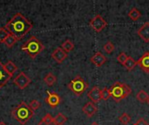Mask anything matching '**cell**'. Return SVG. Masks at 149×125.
I'll return each mask as SVG.
<instances>
[{
	"label": "cell",
	"mask_w": 149,
	"mask_h": 125,
	"mask_svg": "<svg viewBox=\"0 0 149 125\" xmlns=\"http://www.w3.org/2000/svg\"><path fill=\"white\" fill-rule=\"evenodd\" d=\"M4 28L18 41L31 30L32 23L22 13H17L5 24Z\"/></svg>",
	"instance_id": "cell-1"
},
{
	"label": "cell",
	"mask_w": 149,
	"mask_h": 125,
	"mask_svg": "<svg viewBox=\"0 0 149 125\" xmlns=\"http://www.w3.org/2000/svg\"><path fill=\"white\" fill-rule=\"evenodd\" d=\"M34 115V111L25 102H21L17 107L11 110V117L21 124H25Z\"/></svg>",
	"instance_id": "cell-2"
},
{
	"label": "cell",
	"mask_w": 149,
	"mask_h": 125,
	"mask_svg": "<svg viewBox=\"0 0 149 125\" xmlns=\"http://www.w3.org/2000/svg\"><path fill=\"white\" fill-rule=\"evenodd\" d=\"M45 49L44 44L36 37H31L22 46V50L24 51L31 59H35L37 56Z\"/></svg>",
	"instance_id": "cell-3"
},
{
	"label": "cell",
	"mask_w": 149,
	"mask_h": 125,
	"mask_svg": "<svg viewBox=\"0 0 149 125\" xmlns=\"http://www.w3.org/2000/svg\"><path fill=\"white\" fill-rule=\"evenodd\" d=\"M111 96L115 102H120L127 98L132 93V89L129 85L121 82H115L110 89Z\"/></svg>",
	"instance_id": "cell-4"
},
{
	"label": "cell",
	"mask_w": 149,
	"mask_h": 125,
	"mask_svg": "<svg viewBox=\"0 0 149 125\" xmlns=\"http://www.w3.org/2000/svg\"><path fill=\"white\" fill-rule=\"evenodd\" d=\"M88 86V84L80 76H77L67 85L68 89L76 96H81L86 90Z\"/></svg>",
	"instance_id": "cell-5"
},
{
	"label": "cell",
	"mask_w": 149,
	"mask_h": 125,
	"mask_svg": "<svg viewBox=\"0 0 149 125\" xmlns=\"http://www.w3.org/2000/svg\"><path fill=\"white\" fill-rule=\"evenodd\" d=\"M90 26L96 32H100L107 26V23L100 14H96L94 17L91 19Z\"/></svg>",
	"instance_id": "cell-6"
},
{
	"label": "cell",
	"mask_w": 149,
	"mask_h": 125,
	"mask_svg": "<svg viewBox=\"0 0 149 125\" xmlns=\"http://www.w3.org/2000/svg\"><path fill=\"white\" fill-rule=\"evenodd\" d=\"M31 78L24 72L18 73V75L13 80V84L17 85L20 90L25 89L31 84Z\"/></svg>",
	"instance_id": "cell-7"
},
{
	"label": "cell",
	"mask_w": 149,
	"mask_h": 125,
	"mask_svg": "<svg viewBox=\"0 0 149 125\" xmlns=\"http://www.w3.org/2000/svg\"><path fill=\"white\" fill-rule=\"evenodd\" d=\"M46 93H47V97L45 98V103L52 108H55L58 106V104L61 102V98L59 95L56 92H51L49 90H47Z\"/></svg>",
	"instance_id": "cell-8"
},
{
	"label": "cell",
	"mask_w": 149,
	"mask_h": 125,
	"mask_svg": "<svg viewBox=\"0 0 149 125\" xmlns=\"http://www.w3.org/2000/svg\"><path fill=\"white\" fill-rule=\"evenodd\" d=\"M52 57L58 63V64H62L64 60L67 57V53L61 48L58 47L55 49V50L52 53Z\"/></svg>",
	"instance_id": "cell-9"
},
{
	"label": "cell",
	"mask_w": 149,
	"mask_h": 125,
	"mask_svg": "<svg viewBox=\"0 0 149 125\" xmlns=\"http://www.w3.org/2000/svg\"><path fill=\"white\" fill-rule=\"evenodd\" d=\"M100 93H101V89H100L98 86H94L90 91H88L87 97L93 104H97L101 100Z\"/></svg>",
	"instance_id": "cell-10"
},
{
	"label": "cell",
	"mask_w": 149,
	"mask_h": 125,
	"mask_svg": "<svg viewBox=\"0 0 149 125\" xmlns=\"http://www.w3.org/2000/svg\"><path fill=\"white\" fill-rule=\"evenodd\" d=\"M91 63L93 64L95 66L97 67H100L102 65H104L107 62V57L100 52V51H98L96 52L90 59Z\"/></svg>",
	"instance_id": "cell-11"
},
{
	"label": "cell",
	"mask_w": 149,
	"mask_h": 125,
	"mask_svg": "<svg viewBox=\"0 0 149 125\" xmlns=\"http://www.w3.org/2000/svg\"><path fill=\"white\" fill-rule=\"evenodd\" d=\"M137 64L145 73H149V51L143 54V56L137 61Z\"/></svg>",
	"instance_id": "cell-12"
},
{
	"label": "cell",
	"mask_w": 149,
	"mask_h": 125,
	"mask_svg": "<svg viewBox=\"0 0 149 125\" xmlns=\"http://www.w3.org/2000/svg\"><path fill=\"white\" fill-rule=\"evenodd\" d=\"M82 111L84 112L85 115H86L88 117H93L96 112L98 111V108L96 107V105L93 103V102H88L86 103L83 108H82Z\"/></svg>",
	"instance_id": "cell-13"
},
{
	"label": "cell",
	"mask_w": 149,
	"mask_h": 125,
	"mask_svg": "<svg viewBox=\"0 0 149 125\" xmlns=\"http://www.w3.org/2000/svg\"><path fill=\"white\" fill-rule=\"evenodd\" d=\"M139 37L145 42L149 43V22H146L139 30H138Z\"/></svg>",
	"instance_id": "cell-14"
},
{
	"label": "cell",
	"mask_w": 149,
	"mask_h": 125,
	"mask_svg": "<svg viewBox=\"0 0 149 125\" xmlns=\"http://www.w3.org/2000/svg\"><path fill=\"white\" fill-rule=\"evenodd\" d=\"M11 78V76L5 70L3 64L0 62V89L3 87L9 80Z\"/></svg>",
	"instance_id": "cell-15"
},
{
	"label": "cell",
	"mask_w": 149,
	"mask_h": 125,
	"mask_svg": "<svg viewBox=\"0 0 149 125\" xmlns=\"http://www.w3.org/2000/svg\"><path fill=\"white\" fill-rule=\"evenodd\" d=\"M3 67H4V69H5V70L12 77L13 76V74L17 71V67L16 66V64L12 62V61H8L5 64H3Z\"/></svg>",
	"instance_id": "cell-16"
},
{
	"label": "cell",
	"mask_w": 149,
	"mask_h": 125,
	"mask_svg": "<svg viewBox=\"0 0 149 125\" xmlns=\"http://www.w3.org/2000/svg\"><path fill=\"white\" fill-rule=\"evenodd\" d=\"M57 81V77H55L54 74H52V72H49L45 77H44V82L46 85L48 86H52Z\"/></svg>",
	"instance_id": "cell-17"
},
{
	"label": "cell",
	"mask_w": 149,
	"mask_h": 125,
	"mask_svg": "<svg viewBox=\"0 0 149 125\" xmlns=\"http://www.w3.org/2000/svg\"><path fill=\"white\" fill-rule=\"evenodd\" d=\"M123 65H124V67H125L127 70L131 71V70H134V69L135 68V66L137 65V61H135L132 57H128L127 60L125 62V64H124Z\"/></svg>",
	"instance_id": "cell-18"
},
{
	"label": "cell",
	"mask_w": 149,
	"mask_h": 125,
	"mask_svg": "<svg viewBox=\"0 0 149 125\" xmlns=\"http://www.w3.org/2000/svg\"><path fill=\"white\" fill-rule=\"evenodd\" d=\"M128 17L133 20V21H137L141 17V12L135 7L132 8L131 10L128 12Z\"/></svg>",
	"instance_id": "cell-19"
},
{
	"label": "cell",
	"mask_w": 149,
	"mask_h": 125,
	"mask_svg": "<svg viewBox=\"0 0 149 125\" xmlns=\"http://www.w3.org/2000/svg\"><path fill=\"white\" fill-rule=\"evenodd\" d=\"M61 48H62L66 53H69V52H71V51L74 49V44H73L71 40L67 39V40H65V41L62 44Z\"/></svg>",
	"instance_id": "cell-20"
},
{
	"label": "cell",
	"mask_w": 149,
	"mask_h": 125,
	"mask_svg": "<svg viewBox=\"0 0 149 125\" xmlns=\"http://www.w3.org/2000/svg\"><path fill=\"white\" fill-rule=\"evenodd\" d=\"M136 98H137L141 103H147L148 100L149 96L148 94L145 90H140V91L137 93Z\"/></svg>",
	"instance_id": "cell-21"
},
{
	"label": "cell",
	"mask_w": 149,
	"mask_h": 125,
	"mask_svg": "<svg viewBox=\"0 0 149 125\" xmlns=\"http://www.w3.org/2000/svg\"><path fill=\"white\" fill-rule=\"evenodd\" d=\"M67 121V117L63 115L62 113H58L55 117H54V123L56 125H64Z\"/></svg>",
	"instance_id": "cell-22"
},
{
	"label": "cell",
	"mask_w": 149,
	"mask_h": 125,
	"mask_svg": "<svg viewBox=\"0 0 149 125\" xmlns=\"http://www.w3.org/2000/svg\"><path fill=\"white\" fill-rule=\"evenodd\" d=\"M17 38L13 36V35H11V34H10L9 36H8V37L4 40V42H3V44L8 47V48H11L16 43H17Z\"/></svg>",
	"instance_id": "cell-23"
},
{
	"label": "cell",
	"mask_w": 149,
	"mask_h": 125,
	"mask_svg": "<svg viewBox=\"0 0 149 125\" xmlns=\"http://www.w3.org/2000/svg\"><path fill=\"white\" fill-rule=\"evenodd\" d=\"M119 120H120V122L122 124L127 125L128 124L131 123V117H130L127 113L124 112V113L119 117Z\"/></svg>",
	"instance_id": "cell-24"
},
{
	"label": "cell",
	"mask_w": 149,
	"mask_h": 125,
	"mask_svg": "<svg viewBox=\"0 0 149 125\" xmlns=\"http://www.w3.org/2000/svg\"><path fill=\"white\" fill-rule=\"evenodd\" d=\"M101 100H104V101H107L112 96H111V92H110V90L107 89V87L101 89Z\"/></svg>",
	"instance_id": "cell-25"
},
{
	"label": "cell",
	"mask_w": 149,
	"mask_h": 125,
	"mask_svg": "<svg viewBox=\"0 0 149 125\" xmlns=\"http://www.w3.org/2000/svg\"><path fill=\"white\" fill-rule=\"evenodd\" d=\"M103 50H104V51L107 52V54H110V53H112V52L113 51V50H114V45L113 44L112 42L108 41L107 43H106V44H104Z\"/></svg>",
	"instance_id": "cell-26"
},
{
	"label": "cell",
	"mask_w": 149,
	"mask_h": 125,
	"mask_svg": "<svg viewBox=\"0 0 149 125\" xmlns=\"http://www.w3.org/2000/svg\"><path fill=\"white\" fill-rule=\"evenodd\" d=\"M9 35H10V32L4 27L0 28V43H3Z\"/></svg>",
	"instance_id": "cell-27"
},
{
	"label": "cell",
	"mask_w": 149,
	"mask_h": 125,
	"mask_svg": "<svg viewBox=\"0 0 149 125\" xmlns=\"http://www.w3.org/2000/svg\"><path fill=\"white\" fill-rule=\"evenodd\" d=\"M127 58H128V56L125 53V52H121V53H120L119 54V56L117 57V61L120 63V64H121L122 65L125 64V62L127 60Z\"/></svg>",
	"instance_id": "cell-28"
},
{
	"label": "cell",
	"mask_w": 149,
	"mask_h": 125,
	"mask_svg": "<svg viewBox=\"0 0 149 125\" xmlns=\"http://www.w3.org/2000/svg\"><path fill=\"white\" fill-rule=\"evenodd\" d=\"M29 106H30V108L34 111V110H38V109L40 108L41 104H40L38 100L34 99V100H31V103L29 104Z\"/></svg>",
	"instance_id": "cell-29"
},
{
	"label": "cell",
	"mask_w": 149,
	"mask_h": 125,
	"mask_svg": "<svg viewBox=\"0 0 149 125\" xmlns=\"http://www.w3.org/2000/svg\"><path fill=\"white\" fill-rule=\"evenodd\" d=\"M42 122H44V123H52V122H54V117H52V116L51 115V114H49V113H47L43 118H42V120H41Z\"/></svg>",
	"instance_id": "cell-30"
},
{
	"label": "cell",
	"mask_w": 149,
	"mask_h": 125,
	"mask_svg": "<svg viewBox=\"0 0 149 125\" xmlns=\"http://www.w3.org/2000/svg\"><path fill=\"white\" fill-rule=\"evenodd\" d=\"M136 125H149L148 123L144 119V118H140L136 123H135Z\"/></svg>",
	"instance_id": "cell-31"
},
{
	"label": "cell",
	"mask_w": 149,
	"mask_h": 125,
	"mask_svg": "<svg viewBox=\"0 0 149 125\" xmlns=\"http://www.w3.org/2000/svg\"><path fill=\"white\" fill-rule=\"evenodd\" d=\"M38 125H56V124H55L54 122H52V123H49V124H48V123H44V122L40 121Z\"/></svg>",
	"instance_id": "cell-32"
},
{
	"label": "cell",
	"mask_w": 149,
	"mask_h": 125,
	"mask_svg": "<svg viewBox=\"0 0 149 125\" xmlns=\"http://www.w3.org/2000/svg\"><path fill=\"white\" fill-rule=\"evenodd\" d=\"M90 125H100V124H99L97 122H93V123H92V124H91Z\"/></svg>",
	"instance_id": "cell-33"
},
{
	"label": "cell",
	"mask_w": 149,
	"mask_h": 125,
	"mask_svg": "<svg viewBox=\"0 0 149 125\" xmlns=\"http://www.w3.org/2000/svg\"><path fill=\"white\" fill-rule=\"evenodd\" d=\"M0 125H7L5 123H3V122H0Z\"/></svg>",
	"instance_id": "cell-34"
},
{
	"label": "cell",
	"mask_w": 149,
	"mask_h": 125,
	"mask_svg": "<svg viewBox=\"0 0 149 125\" xmlns=\"http://www.w3.org/2000/svg\"><path fill=\"white\" fill-rule=\"evenodd\" d=\"M147 104L149 105V98H148V102H147Z\"/></svg>",
	"instance_id": "cell-35"
},
{
	"label": "cell",
	"mask_w": 149,
	"mask_h": 125,
	"mask_svg": "<svg viewBox=\"0 0 149 125\" xmlns=\"http://www.w3.org/2000/svg\"><path fill=\"white\" fill-rule=\"evenodd\" d=\"M133 125H136V124H133Z\"/></svg>",
	"instance_id": "cell-36"
}]
</instances>
